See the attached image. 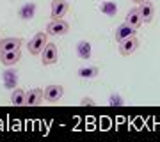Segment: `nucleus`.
Returning <instances> with one entry per match:
<instances>
[{"mask_svg":"<svg viewBox=\"0 0 160 142\" xmlns=\"http://www.w3.org/2000/svg\"><path fill=\"white\" fill-rule=\"evenodd\" d=\"M48 43L46 39V32H38L36 36H32V39L27 43V48H29L30 55H41V51L45 48V45Z\"/></svg>","mask_w":160,"mask_h":142,"instance_id":"nucleus-1","label":"nucleus"},{"mask_svg":"<svg viewBox=\"0 0 160 142\" xmlns=\"http://www.w3.org/2000/svg\"><path fill=\"white\" fill-rule=\"evenodd\" d=\"M43 94H45V100L46 101H57V100H61V96L64 94V89L61 87V85H48L45 91H43Z\"/></svg>","mask_w":160,"mask_h":142,"instance_id":"nucleus-10","label":"nucleus"},{"mask_svg":"<svg viewBox=\"0 0 160 142\" xmlns=\"http://www.w3.org/2000/svg\"><path fill=\"white\" fill-rule=\"evenodd\" d=\"M25 98H27V92L23 91V89H16L11 94V103L14 107H23L25 105Z\"/></svg>","mask_w":160,"mask_h":142,"instance_id":"nucleus-13","label":"nucleus"},{"mask_svg":"<svg viewBox=\"0 0 160 142\" xmlns=\"http://www.w3.org/2000/svg\"><path fill=\"white\" fill-rule=\"evenodd\" d=\"M20 57H22L20 48L9 50V51H0V61H2L4 66H12V64H16L18 61H20Z\"/></svg>","mask_w":160,"mask_h":142,"instance_id":"nucleus-8","label":"nucleus"},{"mask_svg":"<svg viewBox=\"0 0 160 142\" xmlns=\"http://www.w3.org/2000/svg\"><path fill=\"white\" fill-rule=\"evenodd\" d=\"M135 32H137V28H133L132 25H128V23L125 22L116 28L114 37H116L118 43H121V41H125V39H128V37H132V36H135Z\"/></svg>","mask_w":160,"mask_h":142,"instance_id":"nucleus-4","label":"nucleus"},{"mask_svg":"<svg viewBox=\"0 0 160 142\" xmlns=\"http://www.w3.org/2000/svg\"><path fill=\"white\" fill-rule=\"evenodd\" d=\"M45 98V94H43V91L41 89H38V87H34V89H30V91H27V98H25V105L27 107H38L41 103V100Z\"/></svg>","mask_w":160,"mask_h":142,"instance_id":"nucleus-9","label":"nucleus"},{"mask_svg":"<svg viewBox=\"0 0 160 142\" xmlns=\"http://www.w3.org/2000/svg\"><path fill=\"white\" fill-rule=\"evenodd\" d=\"M128 25H132L133 28H139L141 27V23H142V20H141V12H139V7H133V9H130L128 11V14H126V20H125Z\"/></svg>","mask_w":160,"mask_h":142,"instance_id":"nucleus-12","label":"nucleus"},{"mask_svg":"<svg viewBox=\"0 0 160 142\" xmlns=\"http://www.w3.org/2000/svg\"><path fill=\"white\" fill-rule=\"evenodd\" d=\"M69 6L66 0H53L52 2V20H59V18H62L66 12H68Z\"/></svg>","mask_w":160,"mask_h":142,"instance_id":"nucleus-5","label":"nucleus"},{"mask_svg":"<svg viewBox=\"0 0 160 142\" xmlns=\"http://www.w3.org/2000/svg\"><path fill=\"white\" fill-rule=\"evenodd\" d=\"M57 57H59V50L55 43H46L43 51H41V62L45 66H52V64L57 62Z\"/></svg>","mask_w":160,"mask_h":142,"instance_id":"nucleus-2","label":"nucleus"},{"mask_svg":"<svg viewBox=\"0 0 160 142\" xmlns=\"http://www.w3.org/2000/svg\"><path fill=\"white\" fill-rule=\"evenodd\" d=\"M137 46H139V39L135 37V36H132V37H128V39L121 41L119 53H121V55H132L133 51L137 50Z\"/></svg>","mask_w":160,"mask_h":142,"instance_id":"nucleus-6","label":"nucleus"},{"mask_svg":"<svg viewBox=\"0 0 160 142\" xmlns=\"http://www.w3.org/2000/svg\"><path fill=\"white\" fill-rule=\"evenodd\" d=\"M68 30H69V25L64 22L62 18L52 20V22L46 25V34H50V36H64Z\"/></svg>","mask_w":160,"mask_h":142,"instance_id":"nucleus-3","label":"nucleus"},{"mask_svg":"<svg viewBox=\"0 0 160 142\" xmlns=\"http://www.w3.org/2000/svg\"><path fill=\"white\" fill-rule=\"evenodd\" d=\"M139 12H141V20L142 23H149L153 20V12H155V7L151 2L148 0H142L141 4H139Z\"/></svg>","mask_w":160,"mask_h":142,"instance_id":"nucleus-7","label":"nucleus"},{"mask_svg":"<svg viewBox=\"0 0 160 142\" xmlns=\"http://www.w3.org/2000/svg\"><path fill=\"white\" fill-rule=\"evenodd\" d=\"M23 41L20 37H7V39L0 41V51H9V50H16L22 46Z\"/></svg>","mask_w":160,"mask_h":142,"instance_id":"nucleus-11","label":"nucleus"},{"mask_svg":"<svg viewBox=\"0 0 160 142\" xmlns=\"http://www.w3.org/2000/svg\"><path fill=\"white\" fill-rule=\"evenodd\" d=\"M133 2H137V4H141V2H142V0H133Z\"/></svg>","mask_w":160,"mask_h":142,"instance_id":"nucleus-14","label":"nucleus"}]
</instances>
